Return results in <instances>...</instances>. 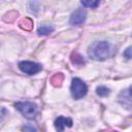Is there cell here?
<instances>
[{
  "label": "cell",
  "mask_w": 132,
  "mask_h": 132,
  "mask_svg": "<svg viewBox=\"0 0 132 132\" xmlns=\"http://www.w3.org/2000/svg\"><path fill=\"white\" fill-rule=\"evenodd\" d=\"M88 55L92 60L104 61L114 55V50L108 41H95L89 46Z\"/></svg>",
  "instance_id": "cell-1"
},
{
  "label": "cell",
  "mask_w": 132,
  "mask_h": 132,
  "mask_svg": "<svg viewBox=\"0 0 132 132\" xmlns=\"http://www.w3.org/2000/svg\"><path fill=\"white\" fill-rule=\"evenodd\" d=\"M14 107L28 120L35 119L36 116L38 114V105L34 102L30 101H22V102H16L14 104Z\"/></svg>",
  "instance_id": "cell-2"
},
{
  "label": "cell",
  "mask_w": 132,
  "mask_h": 132,
  "mask_svg": "<svg viewBox=\"0 0 132 132\" xmlns=\"http://www.w3.org/2000/svg\"><path fill=\"white\" fill-rule=\"evenodd\" d=\"M70 92L71 96L75 100H79L82 97H85L88 93V87L84 80H81L78 77H74L71 80V86H70Z\"/></svg>",
  "instance_id": "cell-3"
},
{
  "label": "cell",
  "mask_w": 132,
  "mask_h": 132,
  "mask_svg": "<svg viewBox=\"0 0 132 132\" xmlns=\"http://www.w3.org/2000/svg\"><path fill=\"white\" fill-rule=\"evenodd\" d=\"M19 68L22 72L28 74V75H33L42 70V66L39 63L32 62V61H22L19 63Z\"/></svg>",
  "instance_id": "cell-4"
},
{
  "label": "cell",
  "mask_w": 132,
  "mask_h": 132,
  "mask_svg": "<svg viewBox=\"0 0 132 132\" xmlns=\"http://www.w3.org/2000/svg\"><path fill=\"white\" fill-rule=\"evenodd\" d=\"M86 19H87L86 10L82 9V8H78L74 12H72V14L70 15L69 24L71 26H80V25H82L85 23Z\"/></svg>",
  "instance_id": "cell-5"
},
{
  "label": "cell",
  "mask_w": 132,
  "mask_h": 132,
  "mask_svg": "<svg viewBox=\"0 0 132 132\" xmlns=\"http://www.w3.org/2000/svg\"><path fill=\"white\" fill-rule=\"evenodd\" d=\"M55 128L58 130V131H63L66 127H72L73 125V121L70 119V118H66V117H58L56 120H55Z\"/></svg>",
  "instance_id": "cell-6"
},
{
  "label": "cell",
  "mask_w": 132,
  "mask_h": 132,
  "mask_svg": "<svg viewBox=\"0 0 132 132\" xmlns=\"http://www.w3.org/2000/svg\"><path fill=\"white\" fill-rule=\"evenodd\" d=\"M130 90H131L130 88L123 90L119 95V102L127 109L131 108V92H130Z\"/></svg>",
  "instance_id": "cell-7"
},
{
  "label": "cell",
  "mask_w": 132,
  "mask_h": 132,
  "mask_svg": "<svg viewBox=\"0 0 132 132\" xmlns=\"http://www.w3.org/2000/svg\"><path fill=\"white\" fill-rule=\"evenodd\" d=\"M70 60L72 62V64L77 65V66H81L85 64V59L82 56H80L77 52H73L70 56Z\"/></svg>",
  "instance_id": "cell-8"
},
{
  "label": "cell",
  "mask_w": 132,
  "mask_h": 132,
  "mask_svg": "<svg viewBox=\"0 0 132 132\" xmlns=\"http://www.w3.org/2000/svg\"><path fill=\"white\" fill-rule=\"evenodd\" d=\"M54 30H55V28H54L53 26H51V25H41V26L37 29V33H38V35H43V36H45V35H48V34L53 33Z\"/></svg>",
  "instance_id": "cell-9"
},
{
  "label": "cell",
  "mask_w": 132,
  "mask_h": 132,
  "mask_svg": "<svg viewBox=\"0 0 132 132\" xmlns=\"http://www.w3.org/2000/svg\"><path fill=\"white\" fill-rule=\"evenodd\" d=\"M63 79H64V75L62 73H56L54 74L52 77H51V84L55 87H60L63 82Z\"/></svg>",
  "instance_id": "cell-10"
},
{
  "label": "cell",
  "mask_w": 132,
  "mask_h": 132,
  "mask_svg": "<svg viewBox=\"0 0 132 132\" xmlns=\"http://www.w3.org/2000/svg\"><path fill=\"white\" fill-rule=\"evenodd\" d=\"M101 0H80V3L82 6L88 7V8H96L99 6Z\"/></svg>",
  "instance_id": "cell-11"
},
{
  "label": "cell",
  "mask_w": 132,
  "mask_h": 132,
  "mask_svg": "<svg viewBox=\"0 0 132 132\" xmlns=\"http://www.w3.org/2000/svg\"><path fill=\"white\" fill-rule=\"evenodd\" d=\"M20 27L22 29H25L27 31H30L33 27V22L31 19L29 18H26V19H23L21 22H20Z\"/></svg>",
  "instance_id": "cell-12"
},
{
  "label": "cell",
  "mask_w": 132,
  "mask_h": 132,
  "mask_svg": "<svg viewBox=\"0 0 132 132\" xmlns=\"http://www.w3.org/2000/svg\"><path fill=\"white\" fill-rule=\"evenodd\" d=\"M109 93H110V90L105 86H99L96 89V94L100 97H106L109 95Z\"/></svg>",
  "instance_id": "cell-13"
},
{
  "label": "cell",
  "mask_w": 132,
  "mask_h": 132,
  "mask_svg": "<svg viewBox=\"0 0 132 132\" xmlns=\"http://www.w3.org/2000/svg\"><path fill=\"white\" fill-rule=\"evenodd\" d=\"M6 113H7L6 108L3 107V106H0V123L3 121V119H4L5 116H6Z\"/></svg>",
  "instance_id": "cell-14"
},
{
  "label": "cell",
  "mask_w": 132,
  "mask_h": 132,
  "mask_svg": "<svg viewBox=\"0 0 132 132\" xmlns=\"http://www.w3.org/2000/svg\"><path fill=\"white\" fill-rule=\"evenodd\" d=\"M123 55H124V57H125L127 60H130V59H131V47H130V46L127 47Z\"/></svg>",
  "instance_id": "cell-15"
},
{
  "label": "cell",
  "mask_w": 132,
  "mask_h": 132,
  "mask_svg": "<svg viewBox=\"0 0 132 132\" xmlns=\"http://www.w3.org/2000/svg\"><path fill=\"white\" fill-rule=\"evenodd\" d=\"M23 129H24V130H26V129H28V128H25V127H24ZM29 129H31V130H35V128H29Z\"/></svg>",
  "instance_id": "cell-16"
}]
</instances>
